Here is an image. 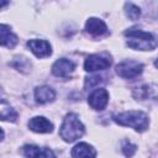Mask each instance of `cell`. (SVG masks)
Returning a JSON list of instances; mask_svg holds the SVG:
<instances>
[{"label": "cell", "mask_w": 158, "mask_h": 158, "mask_svg": "<svg viewBox=\"0 0 158 158\" xmlns=\"http://www.w3.org/2000/svg\"><path fill=\"white\" fill-rule=\"evenodd\" d=\"M11 65H12L14 68H16V69H19V70L26 73V72H28V69H30V67H31V63L28 62L27 58L17 57V58H15V59L11 62Z\"/></svg>", "instance_id": "18"}, {"label": "cell", "mask_w": 158, "mask_h": 158, "mask_svg": "<svg viewBox=\"0 0 158 158\" xmlns=\"http://www.w3.org/2000/svg\"><path fill=\"white\" fill-rule=\"evenodd\" d=\"M54 98H56V93L49 86L43 85V86H38L35 89V99L40 104L51 102L54 100Z\"/></svg>", "instance_id": "14"}, {"label": "cell", "mask_w": 158, "mask_h": 158, "mask_svg": "<svg viewBox=\"0 0 158 158\" xmlns=\"http://www.w3.org/2000/svg\"><path fill=\"white\" fill-rule=\"evenodd\" d=\"M133 95L137 100H144L149 96H156V89L154 86H151V85H142L137 89H135L133 91Z\"/></svg>", "instance_id": "16"}, {"label": "cell", "mask_w": 158, "mask_h": 158, "mask_svg": "<svg viewBox=\"0 0 158 158\" xmlns=\"http://www.w3.org/2000/svg\"><path fill=\"white\" fill-rule=\"evenodd\" d=\"M59 135L65 142L69 143L74 142L75 139L80 138L84 135V125L81 123L77 114L70 112L64 117L59 130Z\"/></svg>", "instance_id": "3"}, {"label": "cell", "mask_w": 158, "mask_h": 158, "mask_svg": "<svg viewBox=\"0 0 158 158\" xmlns=\"http://www.w3.org/2000/svg\"><path fill=\"white\" fill-rule=\"evenodd\" d=\"M27 47L38 58L48 57L52 53L51 44L47 41H44V40H30L27 42Z\"/></svg>", "instance_id": "9"}, {"label": "cell", "mask_w": 158, "mask_h": 158, "mask_svg": "<svg viewBox=\"0 0 158 158\" xmlns=\"http://www.w3.org/2000/svg\"><path fill=\"white\" fill-rule=\"evenodd\" d=\"M85 30L89 35L94 36V37H99V36H102L107 32V27L105 25V22L100 19H96V17H90L86 23H85Z\"/></svg>", "instance_id": "11"}, {"label": "cell", "mask_w": 158, "mask_h": 158, "mask_svg": "<svg viewBox=\"0 0 158 158\" xmlns=\"http://www.w3.org/2000/svg\"><path fill=\"white\" fill-rule=\"evenodd\" d=\"M22 153L27 158H56L52 149L47 147H37L33 144H26L22 147Z\"/></svg>", "instance_id": "8"}, {"label": "cell", "mask_w": 158, "mask_h": 158, "mask_svg": "<svg viewBox=\"0 0 158 158\" xmlns=\"http://www.w3.org/2000/svg\"><path fill=\"white\" fill-rule=\"evenodd\" d=\"M101 81H102V78L99 77V75H94V77L86 78V80H85V88H86V89H88V88H93V86L100 84Z\"/></svg>", "instance_id": "20"}, {"label": "cell", "mask_w": 158, "mask_h": 158, "mask_svg": "<svg viewBox=\"0 0 158 158\" xmlns=\"http://www.w3.org/2000/svg\"><path fill=\"white\" fill-rule=\"evenodd\" d=\"M72 157L73 158H95L96 151L90 144H88L85 142H80L73 147Z\"/></svg>", "instance_id": "13"}, {"label": "cell", "mask_w": 158, "mask_h": 158, "mask_svg": "<svg viewBox=\"0 0 158 158\" xmlns=\"http://www.w3.org/2000/svg\"><path fill=\"white\" fill-rule=\"evenodd\" d=\"M125 36L128 38L127 46L133 48V49L152 51L157 46L156 38L153 37L152 33L142 31V30L136 28V27H132V28H128L127 31H125Z\"/></svg>", "instance_id": "1"}, {"label": "cell", "mask_w": 158, "mask_h": 158, "mask_svg": "<svg viewBox=\"0 0 158 158\" xmlns=\"http://www.w3.org/2000/svg\"><path fill=\"white\" fill-rule=\"evenodd\" d=\"M2 138H4V131H2L1 128H0V141H1Z\"/></svg>", "instance_id": "22"}, {"label": "cell", "mask_w": 158, "mask_h": 158, "mask_svg": "<svg viewBox=\"0 0 158 158\" xmlns=\"http://www.w3.org/2000/svg\"><path fill=\"white\" fill-rule=\"evenodd\" d=\"M125 12L127 15L128 19H131L132 21H136L139 19L141 16V9L138 6H136L132 2H126L125 4Z\"/></svg>", "instance_id": "17"}, {"label": "cell", "mask_w": 158, "mask_h": 158, "mask_svg": "<svg viewBox=\"0 0 158 158\" xmlns=\"http://www.w3.org/2000/svg\"><path fill=\"white\" fill-rule=\"evenodd\" d=\"M88 102L89 105L94 109V110H104L105 106L109 102V93L106 89L104 88H99L95 89L88 98Z\"/></svg>", "instance_id": "6"}, {"label": "cell", "mask_w": 158, "mask_h": 158, "mask_svg": "<svg viewBox=\"0 0 158 158\" xmlns=\"http://www.w3.org/2000/svg\"><path fill=\"white\" fill-rule=\"evenodd\" d=\"M16 43H17V36L11 31L9 26L0 23V46L14 48Z\"/></svg>", "instance_id": "12"}, {"label": "cell", "mask_w": 158, "mask_h": 158, "mask_svg": "<svg viewBox=\"0 0 158 158\" xmlns=\"http://www.w3.org/2000/svg\"><path fill=\"white\" fill-rule=\"evenodd\" d=\"M114 121L121 126H128L138 132H143L148 128V116L142 111H126L114 116Z\"/></svg>", "instance_id": "2"}, {"label": "cell", "mask_w": 158, "mask_h": 158, "mask_svg": "<svg viewBox=\"0 0 158 158\" xmlns=\"http://www.w3.org/2000/svg\"><path fill=\"white\" fill-rule=\"evenodd\" d=\"M74 69H75V63L65 58H60L56 60L54 64L52 65V73L56 77H60V78L69 77L74 72Z\"/></svg>", "instance_id": "7"}, {"label": "cell", "mask_w": 158, "mask_h": 158, "mask_svg": "<svg viewBox=\"0 0 158 158\" xmlns=\"http://www.w3.org/2000/svg\"><path fill=\"white\" fill-rule=\"evenodd\" d=\"M16 118H17V112L12 107H10L5 100L0 99V120L15 122Z\"/></svg>", "instance_id": "15"}, {"label": "cell", "mask_w": 158, "mask_h": 158, "mask_svg": "<svg viewBox=\"0 0 158 158\" xmlns=\"http://www.w3.org/2000/svg\"><path fill=\"white\" fill-rule=\"evenodd\" d=\"M142 70H143V64L136 60H132V59L123 60L116 65L117 75H120L121 78H126V79H133L138 77L142 73Z\"/></svg>", "instance_id": "4"}, {"label": "cell", "mask_w": 158, "mask_h": 158, "mask_svg": "<svg viewBox=\"0 0 158 158\" xmlns=\"http://www.w3.org/2000/svg\"><path fill=\"white\" fill-rule=\"evenodd\" d=\"M136 148H137V147H136L135 144H132L131 142H128V141H125L123 144H122V152H123V154H125L127 158H131V157L135 154Z\"/></svg>", "instance_id": "19"}, {"label": "cell", "mask_w": 158, "mask_h": 158, "mask_svg": "<svg viewBox=\"0 0 158 158\" xmlns=\"http://www.w3.org/2000/svg\"><path fill=\"white\" fill-rule=\"evenodd\" d=\"M111 65V59L102 54H91L84 62V69L86 72L104 70Z\"/></svg>", "instance_id": "5"}, {"label": "cell", "mask_w": 158, "mask_h": 158, "mask_svg": "<svg viewBox=\"0 0 158 158\" xmlns=\"http://www.w3.org/2000/svg\"><path fill=\"white\" fill-rule=\"evenodd\" d=\"M7 4H9L7 1H0V9H1V7H4V6H6Z\"/></svg>", "instance_id": "21"}, {"label": "cell", "mask_w": 158, "mask_h": 158, "mask_svg": "<svg viewBox=\"0 0 158 158\" xmlns=\"http://www.w3.org/2000/svg\"><path fill=\"white\" fill-rule=\"evenodd\" d=\"M28 128L37 133H49L53 130V125L43 116H35L28 121Z\"/></svg>", "instance_id": "10"}]
</instances>
